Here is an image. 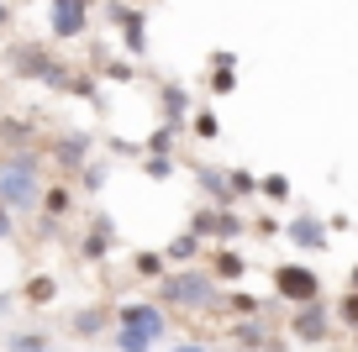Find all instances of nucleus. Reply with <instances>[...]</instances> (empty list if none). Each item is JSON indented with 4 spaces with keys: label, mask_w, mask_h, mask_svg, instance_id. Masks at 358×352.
<instances>
[{
    "label": "nucleus",
    "mask_w": 358,
    "mask_h": 352,
    "mask_svg": "<svg viewBox=\"0 0 358 352\" xmlns=\"http://www.w3.org/2000/svg\"><path fill=\"white\" fill-rule=\"evenodd\" d=\"M127 326H143V331H153V337H158V331H164V321H158L153 305H132V310H127Z\"/></svg>",
    "instance_id": "nucleus-5"
},
{
    "label": "nucleus",
    "mask_w": 358,
    "mask_h": 352,
    "mask_svg": "<svg viewBox=\"0 0 358 352\" xmlns=\"http://www.w3.org/2000/svg\"><path fill=\"white\" fill-rule=\"evenodd\" d=\"M79 27H85V0H58V6H53V32L74 37Z\"/></svg>",
    "instance_id": "nucleus-4"
},
{
    "label": "nucleus",
    "mask_w": 358,
    "mask_h": 352,
    "mask_svg": "<svg viewBox=\"0 0 358 352\" xmlns=\"http://www.w3.org/2000/svg\"><path fill=\"white\" fill-rule=\"evenodd\" d=\"M274 284H280L285 300H301V305H311V300H316V279L306 274V268H280V274H274Z\"/></svg>",
    "instance_id": "nucleus-1"
},
{
    "label": "nucleus",
    "mask_w": 358,
    "mask_h": 352,
    "mask_svg": "<svg viewBox=\"0 0 358 352\" xmlns=\"http://www.w3.org/2000/svg\"><path fill=\"white\" fill-rule=\"evenodd\" d=\"M148 342H153V331H143V326H122L116 347H122V352H148Z\"/></svg>",
    "instance_id": "nucleus-6"
},
{
    "label": "nucleus",
    "mask_w": 358,
    "mask_h": 352,
    "mask_svg": "<svg viewBox=\"0 0 358 352\" xmlns=\"http://www.w3.org/2000/svg\"><path fill=\"white\" fill-rule=\"evenodd\" d=\"M6 231H11V221H6V216H0V237H6Z\"/></svg>",
    "instance_id": "nucleus-11"
},
{
    "label": "nucleus",
    "mask_w": 358,
    "mask_h": 352,
    "mask_svg": "<svg viewBox=\"0 0 358 352\" xmlns=\"http://www.w3.org/2000/svg\"><path fill=\"white\" fill-rule=\"evenodd\" d=\"M185 352H201V347H185Z\"/></svg>",
    "instance_id": "nucleus-13"
},
{
    "label": "nucleus",
    "mask_w": 358,
    "mask_h": 352,
    "mask_svg": "<svg viewBox=\"0 0 358 352\" xmlns=\"http://www.w3.org/2000/svg\"><path fill=\"white\" fill-rule=\"evenodd\" d=\"M11 352H43V347H37V337H16V342H11Z\"/></svg>",
    "instance_id": "nucleus-9"
},
{
    "label": "nucleus",
    "mask_w": 358,
    "mask_h": 352,
    "mask_svg": "<svg viewBox=\"0 0 358 352\" xmlns=\"http://www.w3.org/2000/svg\"><path fill=\"white\" fill-rule=\"evenodd\" d=\"M0 22H6V6H0Z\"/></svg>",
    "instance_id": "nucleus-12"
},
{
    "label": "nucleus",
    "mask_w": 358,
    "mask_h": 352,
    "mask_svg": "<svg viewBox=\"0 0 358 352\" xmlns=\"http://www.w3.org/2000/svg\"><path fill=\"white\" fill-rule=\"evenodd\" d=\"M343 316H348V321H353V326H358V295H353V300H348V305H343Z\"/></svg>",
    "instance_id": "nucleus-10"
},
{
    "label": "nucleus",
    "mask_w": 358,
    "mask_h": 352,
    "mask_svg": "<svg viewBox=\"0 0 358 352\" xmlns=\"http://www.w3.org/2000/svg\"><path fill=\"white\" fill-rule=\"evenodd\" d=\"M0 200L27 205V200H32V174H27V168H6V174H0Z\"/></svg>",
    "instance_id": "nucleus-3"
},
{
    "label": "nucleus",
    "mask_w": 358,
    "mask_h": 352,
    "mask_svg": "<svg viewBox=\"0 0 358 352\" xmlns=\"http://www.w3.org/2000/svg\"><path fill=\"white\" fill-rule=\"evenodd\" d=\"M169 300H179V305H206V295H211V284H206L201 274H179V279H169V289H164Z\"/></svg>",
    "instance_id": "nucleus-2"
},
{
    "label": "nucleus",
    "mask_w": 358,
    "mask_h": 352,
    "mask_svg": "<svg viewBox=\"0 0 358 352\" xmlns=\"http://www.w3.org/2000/svg\"><path fill=\"white\" fill-rule=\"evenodd\" d=\"M290 237H295L301 247H322V226H316L311 216H301V221H295V226H290Z\"/></svg>",
    "instance_id": "nucleus-7"
},
{
    "label": "nucleus",
    "mask_w": 358,
    "mask_h": 352,
    "mask_svg": "<svg viewBox=\"0 0 358 352\" xmlns=\"http://www.w3.org/2000/svg\"><path fill=\"white\" fill-rule=\"evenodd\" d=\"M301 331H306V337H322V316H316V310H306V321H301Z\"/></svg>",
    "instance_id": "nucleus-8"
},
{
    "label": "nucleus",
    "mask_w": 358,
    "mask_h": 352,
    "mask_svg": "<svg viewBox=\"0 0 358 352\" xmlns=\"http://www.w3.org/2000/svg\"><path fill=\"white\" fill-rule=\"evenodd\" d=\"M353 284H358V268H353Z\"/></svg>",
    "instance_id": "nucleus-14"
}]
</instances>
